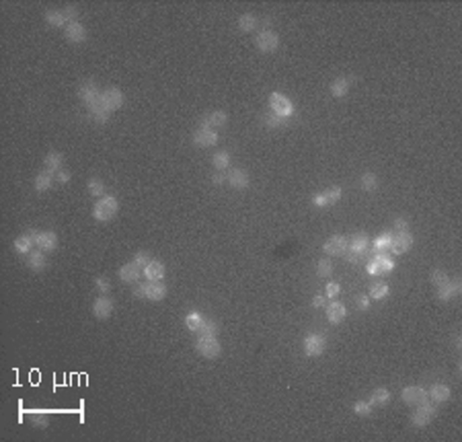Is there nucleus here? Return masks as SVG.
<instances>
[{"mask_svg":"<svg viewBox=\"0 0 462 442\" xmlns=\"http://www.w3.org/2000/svg\"><path fill=\"white\" fill-rule=\"evenodd\" d=\"M255 43H257V48L261 52L269 54V52H275L277 50V46H280V37H277L275 31L265 29V31H261V33L255 37Z\"/></svg>","mask_w":462,"mask_h":442,"instance_id":"6e6552de","label":"nucleus"},{"mask_svg":"<svg viewBox=\"0 0 462 442\" xmlns=\"http://www.w3.org/2000/svg\"><path fill=\"white\" fill-rule=\"evenodd\" d=\"M394 229H396V233H407L409 231V223L405 218H396L394 220Z\"/></svg>","mask_w":462,"mask_h":442,"instance_id":"864d4df0","label":"nucleus"},{"mask_svg":"<svg viewBox=\"0 0 462 442\" xmlns=\"http://www.w3.org/2000/svg\"><path fill=\"white\" fill-rule=\"evenodd\" d=\"M56 177H58V181H60V183L70 181V173H68V171H58V175H56Z\"/></svg>","mask_w":462,"mask_h":442,"instance_id":"4d7b16f0","label":"nucleus"},{"mask_svg":"<svg viewBox=\"0 0 462 442\" xmlns=\"http://www.w3.org/2000/svg\"><path fill=\"white\" fill-rule=\"evenodd\" d=\"M238 27H240V31H244V33H249V31H253V29L257 27V17H255L253 13H244V15H240Z\"/></svg>","mask_w":462,"mask_h":442,"instance_id":"72a5a7b5","label":"nucleus"},{"mask_svg":"<svg viewBox=\"0 0 462 442\" xmlns=\"http://www.w3.org/2000/svg\"><path fill=\"white\" fill-rule=\"evenodd\" d=\"M66 37H68V41H72V43H82V41L86 39V29H84V25H80L78 21L68 23V25H66Z\"/></svg>","mask_w":462,"mask_h":442,"instance_id":"412c9836","label":"nucleus"},{"mask_svg":"<svg viewBox=\"0 0 462 442\" xmlns=\"http://www.w3.org/2000/svg\"><path fill=\"white\" fill-rule=\"evenodd\" d=\"M362 187L366 189V192H374V189L378 187V177L374 173H364L362 177Z\"/></svg>","mask_w":462,"mask_h":442,"instance_id":"ea45409f","label":"nucleus"},{"mask_svg":"<svg viewBox=\"0 0 462 442\" xmlns=\"http://www.w3.org/2000/svg\"><path fill=\"white\" fill-rule=\"evenodd\" d=\"M347 91H349V80L347 78L333 80V84H331V95H333V97H345Z\"/></svg>","mask_w":462,"mask_h":442,"instance_id":"7c9ffc66","label":"nucleus"},{"mask_svg":"<svg viewBox=\"0 0 462 442\" xmlns=\"http://www.w3.org/2000/svg\"><path fill=\"white\" fill-rule=\"evenodd\" d=\"M386 294H388V284L386 282H374L372 286H370V298L382 300V298H386Z\"/></svg>","mask_w":462,"mask_h":442,"instance_id":"2f4dec72","label":"nucleus"},{"mask_svg":"<svg viewBox=\"0 0 462 442\" xmlns=\"http://www.w3.org/2000/svg\"><path fill=\"white\" fill-rule=\"evenodd\" d=\"M150 261H152V259H150V253H146V251H138V253L134 255V266L140 268L142 272H144V268H146Z\"/></svg>","mask_w":462,"mask_h":442,"instance_id":"c03bdc74","label":"nucleus"},{"mask_svg":"<svg viewBox=\"0 0 462 442\" xmlns=\"http://www.w3.org/2000/svg\"><path fill=\"white\" fill-rule=\"evenodd\" d=\"M62 163H64V159H62V154H60V152H49V154L45 156V161H43L45 171H49V173H58V171H62Z\"/></svg>","mask_w":462,"mask_h":442,"instance_id":"c85d7f7f","label":"nucleus"},{"mask_svg":"<svg viewBox=\"0 0 462 442\" xmlns=\"http://www.w3.org/2000/svg\"><path fill=\"white\" fill-rule=\"evenodd\" d=\"M353 412L357 416H370L372 414V405H370L368 401H355L353 403Z\"/></svg>","mask_w":462,"mask_h":442,"instance_id":"a18cd8bd","label":"nucleus"},{"mask_svg":"<svg viewBox=\"0 0 462 442\" xmlns=\"http://www.w3.org/2000/svg\"><path fill=\"white\" fill-rule=\"evenodd\" d=\"M78 97L86 103V105H90V103H95L99 97H101V93H99V86L92 82V80H86V82H82L80 84V89H78Z\"/></svg>","mask_w":462,"mask_h":442,"instance_id":"2eb2a0df","label":"nucleus"},{"mask_svg":"<svg viewBox=\"0 0 462 442\" xmlns=\"http://www.w3.org/2000/svg\"><path fill=\"white\" fill-rule=\"evenodd\" d=\"M436 407L434 405H429V401L427 403H421V405H417V412L411 416V422H413V426H419V428H423V426H427L431 420L436 418Z\"/></svg>","mask_w":462,"mask_h":442,"instance_id":"423d86ee","label":"nucleus"},{"mask_svg":"<svg viewBox=\"0 0 462 442\" xmlns=\"http://www.w3.org/2000/svg\"><path fill=\"white\" fill-rule=\"evenodd\" d=\"M45 21L52 27H64V25H68V21H66V17H64V13H62V11H47L45 13Z\"/></svg>","mask_w":462,"mask_h":442,"instance_id":"e433bc0d","label":"nucleus"},{"mask_svg":"<svg viewBox=\"0 0 462 442\" xmlns=\"http://www.w3.org/2000/svg\"><path fill=\"white\" fill-rule=\"evenodd\" d=\"M220 331V325L216 323V321H203V325L199 327V333L201 335H214L216 337V333Z\"/></svg>","mask_w":462,"mask_h":442,"instance_id":"37998d69","label":"nucleus"},{"mask_svg":"<svg viewBox=\"0 0 462 442\" xmlns=\"http://www.w3.org/2000/svg\"><path fill=\"white\" fill-rule=\"evenodd\" d=\"M429 399L436 401V403H444V401L450 399V389H448L446 385L438 383V385H434V387L429 389Z\"/></svg>","mask_w":462,"mask_h":442,"instance_id":"cd10ccee","label":"nucleus"},{"mask_svg":"<svg viewBox=\"0 0 462 442\" xmlns=\"http://www.w3.org/2000/svg\"><path fill=\"white\" fill-rule=\"evenodd\" d=\"M117 210H119L117 198H113V196H103V198L95 204V208H92V216H95L99 223H107V220H111V218L117 214Z\"/></svg>","mask_w":462,"mask_h":442,"instance_id":"f03ea898","label":"nucleus"},{"mask_svg":"<svg viewBox=\"0 0 462 442\" xmlns=\"http://www.w3.org/2000/svg\"><path fill=\"white\" fill-rule=\"evenodd\" d=\"M331 272H333V263H331V259H329V257L319 259V263H317V274H319V276H323V278H327V276H331Z\"/></svg>","mask_w":462,"mask_h":442,"instance_id":"79ce46f5","label":"nucleus"},{"mask_svg":"<svg viewBox=\"0 0 462 442\" xmlns=\"http://www.w3.org/2000/svg\"><path fill=\"white\" fill-rule=\"evenodd\" d=\"M226 123H228V113L226 111H212V113L201 117V128H212V125L222 128V125H226Z\"/></svg>","mask_w":462,"mask_h":442,"instance_id":"6ab92c4d","label":"nucleus"},{"mask_svg":"<svg viewBox=\"0 0 462 442\" xmlns=\"http://www.w3.org/2000/svg\"><path fill=\"white\" fill-rule=\"evenodd\" d=\"M216 142H218V134H216L212 128H199L193 134V144L199 146V148H210Z\"/></svg>","mask_w":462,"mask_h":442,"instance_id":"4468645a","label":"nucleus"},{"mask_svg":"<svg viewBox=\"0 0 462 442\" xmlns=\"http://www.w3.org/2000/svg\"><path fill=\"white\" fill-rule=\"evenodd\" d=\"M403 401L407 405H421V403H427L429 401V393L421 387H405L403 393H400Z\"/></svg>","mask_w":462,"mask_h":442,"instance_id":"9d476101","label":"nucleus"},{"mask_svg":"<svg viewBox=\"0 0 462 442\" xmlns=\"http://www.w3.org/2000/svg\"><path fill=\"white\" fill-rule=\"evenodd\" d=\"M35 245H37L39 251H43V253H45V251H54L58 247V237L54 233H49V231H43V233L37 235Z\"/></svg>","mask_w":462,"mask_h":442,"instance_id":"5701e85b","label":"nucleus"},{"mask_svg":"<svg viewBox=\"0 0 462 442\" xmlns=\"http://www.w3.org/2000/svg\"><path fill=\"white\" fill-rule=\"evenodd\" d=\"M195 348L203 358H218L222 354V345L214 335H201L195 343Z\"/></svg>","mask_w":462,"mask_h":442,"instance_id":"20e7f679","label":"nucleus"},{"mask_svg":"<svg viewBox=\"0 0 462 442\" xmlns=\"http://www.w3.org/2000/svg\"><path fill=\"white\" fill-rule=\"evenodd\" d=\"M148 280H152V282H161L163 280V276H165V266H163V261H157V259H152L146 268H144V272H142Z\"/></svg>","mask_w":462,"mask_h":442,"instance_id":"393cba45","label":"nucleus"},{"mask_svg":"<svg viewBox=\"0 0 462 442\" xmlns=\"http://www.w3.org/2000/svg\"><path fill=\"white\" fill-rule=\"evenodd\" d=\"M341 200V187H329V189H325L323 194H319V196H315L313 198V204L315 206H319V208H327V206H331V204H335V202H339Z\"/></svg>","mask_w":462,"mask_h":442,"instance_id":"f8f14e48","label":"nucleus"},{"mask_svg":"<svg viewBox=\"0 0 462 442\" xmlns=\"http://www.w3.org/2000/svg\"><path fill=\"white\" fill-rule=\"evenodd\" d=\"M347 247H349V241H347V237H343V235H333V237L323 245V249H325L327 255H345Z\"/></svg>","mask_w":462,"mask_h":442,"instance_id":"1a4fd4ad","label":"nucleus"},{"mask_svg":"<svg viewBox=\"0 0 462 442\" xmlns=\"http://www.w3.org/2000/svg\"><path fill=\"white\" fill-rule=\"evenodd\" d=\"M345 257H347L349 263H360V261H364V253H360V251H353V249H349V247H347V251H345Z\"/></svg>","mask_w":462,"mask_h":442,"instance_id":"8fccbe9b","label":"nucleus"},{"mask_svg":"<svg viewBox=\"0 0 462 442\" xmlns=\"http://www.w3.org/2000/svg\"><path fill=\"white\" fill-rule=\"evenodd\" d=\"M92 313H95L97 319H107V317H111V313H113V300L107 298V296L97 298L95 304H92Z\"/></svg>","mask_w":462,"mask_h":442,"instance_id":"aec40b11","label":"nucleus"},{"mask_svg":"<svg viewBox=\"0 0 462 442\" xmlns=\"http://www.w3.org/2000/svg\"><path fill=\"white\" fill-rule=\"evenodd\" d=\"M214 167L218 169V171H226L230 167V154L226 150H220V152H216L214 154V159H212Z\"/></svg>","mask_w":462,"mask_h":442,"instance_id":"473e14b6","label":"nucleus"},{"mask_svg":"<svg viewBox=\"0 0 462 442\" xmlns=\"http://www.w3.org/2000/svg\"><path fill=\"white\" fill-rule=\"evenodd\" d=\"M101 99H103V105H105L109 111H115V109H119V107L123 105V93H121L119 89L111 86V89H105V91L101 93Z\"/></svg>","mask_w":462,"mask_h":442,"instance_id":"ddd939ff","label":"nucleus"},{"mask_svg":"<svg viewBox=\"0 0 462 442\" xmlns=\"http://www.w3.org/2000/svg\"><path fill=\"white\" fill-rule=\"evenodd\" d=\"M368 237L364 235V233H357V235H353L351 239H349V249H353V251H360V253H366V249H368Z\"/></svg>","mask_w":462,"mask_h":442,"instance_id":"f704fd0d","label":"nucleus"},{"mask_svg":"<svg viewBox=\"0 0 462 442\" xmlns=\"http://www.w3.org/2000/svg\"><path fill=\"white\" fill-rule=\"evenodd\" d=\"M413 245V235L407 231V233H396L392 237V243H390V253L392 255H400V253H405V251H409Z\"/></svg>","mask_w":462,"mask_h":442,"instance_id":"9b49d317","label":"nucleus"},{"mask_svg":"<svg viewBox=\"0 0 462 442\" xmlns=\"http://www.w3.org/2000/svg\"><path fill=\"white\" fill-rule=\"evenodd\" d=\"M109 113H111V111L103 105V99H101V97H99L95 103H90V105H88V115H90L92 119H95L97 123H105V121L109 119Z\"/></svg>","mask_w":462,"mask_h":442,"instance_id":"4be33fe9","label":"nucleus"},{"mask_svg":"<svg viewBox=\"0 0 462 442\" xmlns=\"http://www.w3.org/2000/svg\"><path fill=\"white\" fill-rule=\"evenodd\" d=\"M390 401V391L388 389H384V387H380V389H376V391H372V395H370V405H386Z\"/></svg>","mask_w":462,"mask_h":442,"instance_id":"c756f323","label":"nucleus"},{"mask_svg":"<svg viewBox=\"0 0 462 442\" xmlns=\"http://www.w3.org/2000/svg\"><path fill=\"white\" fill-rule=\"evenodd\" d=\"M212 181H214L216 185H222V183H224L226 179H224V175H220V173H216V175L212 177Z\"/></svg>","mask_w":462,"mask_h":442,"instance_id":"13d9d810","label":"nucleus"},{"mask_svg":"<svg viewBox=\"0 0 462 442\" xmlns=\"http://www.w3.org/2000/svg\"><path fill=\"white\" fill-rule=\"evenodd\" d=\"M448 280H450V278H448V274H446L444 270H434V272H431V282H434L438 288H440V286H444V284H446Z\"/></svg>","mask_w":462,"mask_h":442,"instance_id":"49530a36","label":"nucleus"},{"mask_svg":"<svg viewBox=\"0 0 462 442\" xmlns=\"http://www.w3.org/2000/svg\"><path fill=\"white\" fill-rule=\"evenodd\" d=\"M27 263L33 272H41L45 268V263H47L43 251H31V253H27Z\"/></svg>","mask_w":462,"mask_h":442,"instance_id":"bb28decb","label":"nucleus"},{"mask_svg":"<svg viewBox=\"0 0 462 442\" xmlns=\"http://www.w3.org/2000/svg\"><path fill=\"white\" fill-rule=\"evenodd\" d=\"M392 259L390 255H384V257H374V259H368L366 263V270L368 274H372V276H386L392 272Z\"/></svg>","mask_w":462,"mask_h":442,"instance_id":"0eeeda50","label":"nucleus"},{"mask_svg":"<svg viewBox=\"0 0 462 442\" xmlns=\"http://www.w3.org/2000/svg\"><path fill=\"white\" fill-rule=\"evenodd\" d=\"M454 341H456V348L460 350V348H462V343H460V335H456V339H454Z\"/></svg>","mask_w":462,"mask_h":442,"instance_id":"bf43d9fd","label":"nucleus"},{"mask_svg":"<svg viewBox=\"0 0 462 442\" xmlns=\"http://www.w3.org/2000/svg\"><path fill=\"white\" fill-rule=\"evenodd\" d=\"M52 181H54V173H49V171L39 173L35 177V189L37 192H47V189L52 187Z\"/></svg>","mask_w":462,"mask_h":442,"instance_id":"c9c22d12","label":"nucleus"},{"mask_svg":"<svg viewBox=\"0 0 462 442\" xmlns=\"http://www.w3.org/2000/svg\"><path fill=\"white\" fill-rule=\"evenodd\" d=\"M263 123L267 125V128H280V125H284V117H280V115H275L273 111H269V113L263 115Z\"/></svg>","mask_w":462,"mask_h":442,"instance_id":"a19ab883","label":"nucleus"},{"mask_svg":"<svg viewBox=\"0 0 462 442\" xmlns=\"http://www.w3.org/2000/svg\"><path fill=\"white\" fill-rule=\"evenodd\" d=\"M117 274H119V280H121V282H126V284H134V282L140 278L142 270H140V268H136V266H134V261H132V263L121 266Z\"/></svg>","mask_w":462,"mask_h":442,"instance_id":"b1692460","label":"nucleus"},{"mask_svg":"<svg viewBox=\"0 0 462 442\" xmlns=\"http://www.w3.org/2000/svg\"><path fill=\"white\" fill-rule=\"evenodd\" d=\"M325 313H327V319H329L333 325H337V323H341V321L345 319V313H347V311H345L343 302L333 300V302H327Z\"/></svg>","mask_w":462,"mask_h":442,"instance_id":"f3484780","label":"nucleus"},{"mask_svg":"<svg viewBox=\"0 0 462 442\" xmlns=\"http://www.w3.org/2000/svg\"><path fill=\"white\" fill-rule=\"evenodd\" d=\"M355 304H357V308H360V311H368V308H370V296L360 294V296L355 298Z\"/></svg>","mask_w":462,"mask_h":442,"instance_id":"5fc2aeb1","label":"nucleus"},{"mask_svg":"<svg viewBox=\"0 0 462 442\" xmlns=\"http://www.w3.org/2000/svg\"><path fill=\"white\" fill-rule=\"evenodd\" d=\"M95 284H97V290H99V292H109V290H111V282H109L105 276L97 278V282H95Z\"/></svg>","mask_w":462,"mask_h":442,"instance_id":"3c124183","label":"nucleus"},{"mask_svg":"<svg viewBox=\"0 0 462 442\" xmlns=\"http://www.w3.org/2000/svg\"><path fill=\"white\" fill-rule=\"evenodd\" d=\"M203 321H206V319L201 317L199 313H189L187 317H185V325H187L189 331H199V327L203 325Z\"/></svg>","mask_w":462,"mask_h":442,"instance_id":"4c0bfd02","label":"nucleus"},{"mask_svg":"<svg viewBox=\"0 0 462 442\" xmlns=\"http://www.w3.org/2000/svg\"><path fill=\"white\" fill-rule=\"evenodd\" d=\"M31 422H33V426H39V428H45L47 426V418L41 412H33V414H31Z\"/></svg>","mask_w":462,"mask_h":442,"instance_id":"09e8293b","label":"nucleus"},{"mask_svg":"<svg viewBox=\"0 0 462 442\" xmlns=\"http://www.w3.org/2000/svg\"><path fill=\"white\" fill-rule=\"evenodd\" d=\"M327 300H329V298H327V296H325V294H317V296H315V298H313V306H315V308H321V306H327Z\"/></svg>","mask_w":462,"mask_h":442,"instance_id":"6e6d98bb","label":"nucleus"},{"mask_svg":"<svg viewBox=\"0 0 462 442\" xmlns=\"http://www.w3.org/2000/svg\"><path fill=\"white\" fill-rule=\"evenodd\" d=\"M269 107H271V111L275 113V115H280V117H290L292 113H294V105H292V101L286 97V95H282V93H271L269 95Z\"/></svg>","mask_w":462,"mask_h":442,"instance_id":"7ed1b4c3","label":"nucleus"},{"mask_svg":"<svg viewBox=\"0 0 462 442\" xmlns=\"http://www.w3.org/2000/svg\"><path fill=\"white\" fill-rule=\"evenodd\" d=\"M462 292V282L460 280H448L444 286L438 288V298L440 300H450Z\"/></svg>","mask_w":462,"mask_h":442,"instance_id":"dca6fc26","label":"nucleus"},{"mask_svg":"<svg viewBox=\"0 0 462 442\" xmlns=\"http://www.w3.org/2000/svg\"><path fill=\"white\" fill-rule=\"evenodd\" d=\"M339 292H341V286H339L337 282H329L327 286H325V296L327 298H335Z\"/></svg>","mask_w":462,"mask_h":442,"instance_id":"de8ad7c7","label":"nucleus"},{"mask_svg":"<svg viewBox=\"0 0 462 442\" xmlns=\"http://www.w3.org/2000/svg\"><path fill=\"white\" fill-rule=\"evenodd\" d=\"M325 348H327V341H325V337L321 335V333H308L306 337H304V352H306V356H321L323 352H325Z\"/></svg>","mask_w":462,"mask_h":442,"instance_id":"39448f33","label":"nucleus"},{"mask_svg":"<svg viewBox=\"0 0 462 442\" xmlns=\"http://www.w3.org/2000/svg\"><path fill=\"white\" fill-rule=\"evenodd\" d=\"M62 13H64V17H66V21H68V23L76 21V17H78V9H76V7H66Z\"/></svg>","mask_w":462,"mask_h":442,"instance_id":"603ef678","label":"nucleus"},{"mask_svg":"<svg viewBox=\"0 0 462 442\" xmlns=\"http://www.w3.org/2000/svg\"><path fill=\"white\" fill-rule=\"evenodd\" d=\"M228 183L234 189H244L249 185V175H246V171H242V169H232L228 173Z\"/></svg>","mask_w":462,"mask_h":442,"instance_id":"a878e982","label":"nucleus"},{"mask_svg":"<svg viewBox=\"0 0 462 442\" xmlns=\"http://www.w3.org/2000/svg\"><path fill=\"white\" fill-rule=\"evenodd\" d=\"M134 296L136 298H146V300H163L167 296V286L161 284V282L148 280L146 284H140V286L134 288Z\"/></svg>","mask_w":462,"mask_h":442,"instance_id":"f257e3e1","label":"nucleus"},{"mask_svg":"<svg viewBox=\"0 0 462 442\" xmlns=\"http://www.w3.org/2000/svg\"><path fill=\"white\" fill-rule=\"evenodd\" d=\"M88 192L92 194V196H97V198H101L103 196V192H105V185H103V181L101 179H97V177H92V179H88Z\"/></svg>","mask_w":462,"mask_h":442,"instance_id":"58836bf2","label":"nucleus"},{"mask_svg":"<svg viewBox=\"0 0 462 442\" xmlns=\"http://www.w3.org/2000/svg\"><path fill=\"white\" fill-rule=\"evenodd\" d=\"M37 231H29L25 235H21L17 241H15V249L19 253H31L33 251V245H35V239H37Z\"/></svg>","mask_w":462,"mask_h":442,"instance_id":"a211bd4d","label":"nucleus"}]
</instances>
